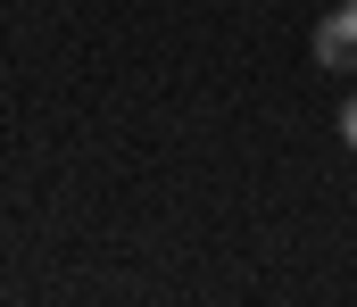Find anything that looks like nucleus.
<instances>
[{"label":"nucleus","instance_id":"obj_1","mask_svg":"<svg viewBox=\"0 0 357 307\" xmlns=\"http://www.w3.org/2000/svg\"><path fill=\"white\" fill-rule=\"evenodd\" d=\"M307 50H316V67H333V75H357V33L341 25V17H324Z\"/></svg>","mask_w":357,"mask_h":307},{"label":"nucleus","instance_id":"obj_2","mask_svg":"<svg viewBox=\"0 0 357 307\" xmlns=\"http://www.w3.org/2000/svg\"><path fill=\"white\" fill-rule=\"evenodd\" d=\"M341 141L357 150V92H349V108H341Z\"/></svg>","mask_w":357,"mask_h":307}]
</instances>
